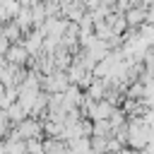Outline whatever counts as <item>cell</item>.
<instances>
[{
    "label": "cell",
    "instance_id": "1",
    "mask_svg": "<svg viewBox=\"0 0 154 154\" xmlns=\"http://www.w3.org/2000/svg\"><path fill=\"white\" fill-rule=\"evenodd\" d=\"M147 19V10H130L128 12V24H142Z\"/></svg>",
    "mask_w": 154,
    "mask_h": 154
},
{
    "label": "cell",
    "instance_id": "2",
    "mask_svg": "<svg viewBox=\"0 0 154 154\" xmlns=\"http://www.w3.org/2000/svg\"><path fill=\"white\" fill-rule=\"evenodd\" d=\"M26 53H29L26 48H12V51L7 53V58H10L12 63H24V60H26Z\"/></svg>",
    "mask_w": 154,
    "mask_h": 154
},
{
    "label": "cell",
    "instance_id": "3",
    "mask_svg": "<svg viewBox=\"0 0 154 154\" xmlns=\"http://www.w3.org/2000/svg\"><path fill=\"white\" fill-rule=\"evenodd\" d=\"M26 149H29L31 154H43V147L38 144V140H29V142H26Z\"/></svg>",
    "mask_w": 154,
    "mask_h": 154
}]
</instances>
